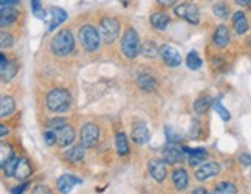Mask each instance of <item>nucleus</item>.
Segmentation results:
<instances>
[{
    "mask_svg": "<svg viewBox=\"0 0 251 194\" xmlns=\"http://www.w3.org/2000/svg\"><path fill=\"white\" fill-rule=\"evenodd\" d=\"M72 96L65 89H53L47 95V108L51 112L64 113L70 109Z\"/></svg>",
    "mask_w": 251,
    "mask_h": 194,
    "instance_id": "f257e3e1",
    "label": "nucleus"
},
{
    "mask_svg": "<svg viewBox=\"0 0 251 194\" xmlns=\"http://www.w3.org/2000/svg\"><path fill=\"white\" fill-rule=\"evenodd\" d=\"M51 52L56 56H67L73 52L75 48V37L72 34L70 30H62L57 33L53 39H51V44H50Z\"/></svg>",
    "mask_w": 251,
    "mask_h": 194,
    "instance_id": "f03ea898",
    "label": "nucleus"
},
{
    "mask_svg": "<svg viewBox=\"0 0 251 194\" xmlns=\"http://www.w3.org/2000/svg\"><path fill=\"white\" fill-rule=\"evenodd\" d=\"M121 52L124 53L126 57L133 59L141 53V44H140V36L133 28H127L124 31L123 39H121Z\"/></svg>",
    "mask_w": 251,
    "mask_h": 194,
    "instance_id": "7ed1b4c3",
    "label": "nucleus"
},
{
    "mask_svg": "<svg viewBox=\"0 0 251 194\" xmlns=\"http://www.w3.org/2000/svg\"><path fill=\"white\" fill-rule=\"evenodd\" d=\"M79 41L87 52H95L100 48L101 34L93 25L87 24V25H82V28L79 30Z\"/></svg>",
    "mask_w": 251,
    "mask_h": 194,
    "instance_id": "20e7f679",
    "label": "nucleus"
},
{
    "mask_svg": "<svg viewBox=\"0 0 251 194\" xmlns=\"http://www.w3.org/2000/svg\"><path fill=\"white\" fill-rule=\"evenodd\" d=\"M121 25L118 19L115 17H104L101 21V37L104 39L105 44H112L120 37Z\"/></svg>",
    "mask_w": 251,
    "mask_h": 194,
    "instance_id": "39448f33",
    "label": "nucleus"
},
{
    "mask_svg": "<svg viewBox=\"0 0 251 194\" xmlns=\"http://www.w3.org/2000/svg\"><path fill=\"white\" fill-rule=\"evenodd\" d=\"M176 14L192 25H199L200 22V9L196 3H181L176 8Z\"/></svg>",
    "mask_w": 251,
    "mask_h": 194,
    "instance_id": "423d86ee",
    "label": "nucleus"
},
{
    "mask_svg": "<svg viewBox=\"0 0 251 194\" xmlns=\"http://www.w3.org/2000/svg\"><path fill=\"white\" fill-rule=\"evenodd\" d=\"M100 140V128L93 123H87L81 129V144L85 148H93Z\"/></svg>",
    "mask_w": 251,
    "mask_h": 194,
    "instance_id": "0eeeda50",
    "label": "nucleus"
},
{
    "mask_svg": "<svg viewBox=\"0 0 251 194\" xmlns=\"http://www.w3.org/2000/svg\"><path fill=\"white\" fill-rule=\"evenodd\" d=\"M160 55L169 67H178L181 64V55L176 47H172L169 44H165L160 48Z\"/></svg>",
    "mask_w": 251,
    "mask_h": 194,
    "instance_id": "6e6552de",
    "label": "nucleus"
},
{
    "mask_svg": "<svg viewBox=\"0 0 251 194\" xmlns=\"http://www.w3.org/2000/svg\"><path fill=\"white\" fill-rule=\"evenodd\" d=\"M45 21L48 22V30H54L57 25H61L67 21V13L64 11L62 8L57 6H51L47 11V17Z\"/></svg>",
    "mask_w": 251,
    "mask_h": 194,
    "instance_id": "1a4fd4ad",
    "label": "nucleus"
},
{
    "mask_svg": "<svg viewBox=\"0 0 251 194\" xmlns=\"http://www.w3.org/2000/svg\"><path fill=\"white\" fill-rule=\"evenodd\" d=\"M220 172V165L217 162H206L203 163L201 166L197 169L196 172V179L200 180V182H203L209 177H214L217 176V174Z\"/></svg>",
    "mask_w": 251,
    "mask_h": 194,
    "instance_id": "9d476101",
    "label": "nucleus"
},
{
    "mask_svg": "<svg viewBox=\"0 0 251 194\" xmlns=\"http://www.w3.org/2000/svg\"><path fill=\"white\" fill-rule=\"evenodd\" d=\"M54 132H56V143L59 144L61 148L70 146L75 140V131L69 124H65V126H62V128L56 129Z\"/></svg>",
    "mask_w": 251,
    "mask_h": 194,
    "instance_id": "9b49d317",
    "label": "nucleus"
},
{
    "mask_svg": "<svg viewBox=\"0 0 251 194\" xmlns=\"http://www.w3.org/2000/svg\"><path fill=\"white\" fill-rule=\"evenodd\" d=\"M0 59H2V62H0V67H2V81L8 83V81H11L14 78V75L17 73L19 65L16 61H8L3 53H2V56H0Z\"/></svg>",
    "mask_w": 251,
    "mask_h": 194,
    "instance_id": "f8f14e48",
    "label": "nucleus"
},
{
    "mask_svg": "<svg viewBox=\"0 0 251 194\" xmlns=\"http://www.w3.org/2000/svg\"><path fill=\"white\" fill-rule=\"evenodd\" d=\"M151 139V132L144 123H137L132 128V140L137 144H146Z\"/></svg>",
    "mask_w": 251,
    "mask_h": 194,
    "instance_id": "ddd939ff",
    "label": "nucleus"
},
{
    "mask_svg": "<svg viewBox=\"0 0 251 194\" xmlns=\"http://www.w3.org/2000/svg\"><path fill=\"white\" fill-rule=\"evenodd\" d=\"M149 172H151V176L155 179L157 182H163L166 179V165L165 162H161L158 159H153L149 162Z\"/></svg>",
    "mask_w": 251,
    "mask_h": 194,
    "instance_id": "4468645a",
    "label": "nucleus"
},
{
    "mask_svg": "<svg viewBox=\"0 0 251 194\" xmlns=\"http://www.w3.org/2000/svg\"><path fill=\"white\" fill-rule=\"evenodd\" d=\"M81 183V180L75 176H70V174H64L59 179H57V190H59L62 194H69L75 185Z\"/></svg>",
    "mask_w": 251,
    "mask_h": 194,
    "instance_id": "2eb2a0df",
    "label": "nucleus"
},
{
    "mask_svg": "<svg viewBox=\"0 0 251 194\" xmlns=\"http://www.w3.org/2000/svg\"><path fill=\"white\" fill-rule=\"evenodd\" d=\"M186 157V152L183 151V148H176V146H171L168 149H165V152H163V159H165L166 163H181L183 160H185Z\"/></svg>",
    "mask_w": 251,
    "mask_h": 194,
    "instance_id": "dca6fc26",
    "label": "nucleus"
},
{
    "mask_svg": "<svg viewBox=\"0 0 251 194\" xmlns=\"http://www.w3.org/2000/svg\"><path fill=\"white\" fill-rule=\"evenodd\" d=\"M233 27H234V31L237 34H245L250 28V22H248V17L244 11H236L233 16Z\"/></svg>",
    "mask_w": 251,
    "mask_h": 194,
    "instance_id": "f3484780",
    "label": "nucleus"
},
{
    "mask_svg": "<svg viewBox=\"0 0 251 194\" xmlns=\"http://www.w3.org/2000/svg\"><path fill=\"white\" fill-rule=\"evenodd\" d=\"M19 17V11L14 9L13 6H2V11H0V27L5 28L13 25Z\"/></svg>",
    "mask_w": 251,
    "mask_h": 194,
    "instance_id": "a211bd4d",
    "label": "nucleus"
},
{
    "mask_svg": "<svg viewBox=\"0 0 251 194\" xmlns=\"http://www.w3.org/2000/svg\"><path fill=\"white\" fill-rule=\"evenodd\" d=\"M212 42L219 48H225L229 42V30L225 25H219L216 28L214 34H212Z\"/></svg>",
    "mask_w": 251,
    "mask_h": 194,
    "instance_id": "6ab92c4d",
    "label": "nucleus"
},
{
    "mask_svg": "<svg viewBox=\"0 0 251 194\" xmlns=\"http://www.w3.org/2000/svg\"><path fill=\"white\" fill-rule=\"evenodd\" d=\"M183 151H185L186 154H189V165H200V163H203L206 159H208V152L206 149L203 148H196V149H191V148H183Z\"/></svg>",
    "mask_w": 251,
    "mask_h": 194,
    "instance_id": "aec40b11",
    "label": "nucleus"
},
{
    "mask_svg": "<svg viewBox=\"0 0 251 194\" xmlns=\"http://www.w3.org/2000/svg\"><path fill=\"white\" fill-rule=\"evenodd\" d=\"M137 84L144 92H153L157 89V81L153 80V76L149 73H140L137 76Z\"/></svg>",
    "mask_w": 251,
    "mask_h": 194,
    "instance_id": "412c9836",
    "label": "nucleus"
},
{
    "mask_svg": "<svg viewBox=\"0 0 251 194\" xmlns=\"http://www.w3.org/2000/svg\"><path fill=\"white\" fill-rule=\"evenodd\" d=\"M171 22V17L168 13H163V11H157L151 16V25L157 30H165V28L169 25Z\"/></svg>",
    "mask_w": 251,
    "mask_h": 194,
    "instance_id": "4be33fe9",
    "label": "nucleus"
},
{
    "mask_svg": "<svg viewBox=\"0 0 251 194\" xmlns=\"http://www.w3.org/2000/svg\"><path fill=\"white\" fill-rule=\"evenodd\" d=\"M31 165L30 162H28L26 159H21L19 160V165H17V168H16V174H14V177L19 179V180H25L31 176Z\"/></svg>",
    "mask_w": 251,
    "mask_h": 194,
    "instance_id": "5701e85b",
    "label": "nucleus"
},
{
    "mask_svg": "<svg viewBox=\"0 0 251 194\" xmlns=\"http://www.w3.org/2000/svg\"><path fill=\"white\" fill-rule=\"evenodd\" d=\"M14 111H16V103L11 96H2V100H0V116L6 118V116L13 115Z\"/></svg>",
    "mask_w": 251,
    "mask_h": 194,
    "instance_id": "b1692460",
    "label": "nucleus"
},
{
    "mask_svg": "<svg viewBox=\"0 0 251 194\" xmlns=\"http://www.w3.org/2000/svg\"><path fill=\"white\" fill-rule=\"evenodd\" d=\"M172 180H174V185H176L177 190H185L188 187V172L185 169H176L172 174Z\"/></svg>",
    "mask_w": 251,
    "mask_h": 194,
    "instance_id": "393cba45",
    "label": "nucleus"
},
{
    "mask_svg": "<svg viewBox=\"0 0 251 194\" xmlns=\"http://www.w3.org/2000/svg\"><path fill=\"white\" fill-rule=\"evenodd\" d=\"M84 144H81V146H75L72 148L70 151H67L65 152V159L72 162V163H78L84 159V155H85V151H84Z\"/></svg>",
    "mask_w": 251,
    "mask_h": 194,
    "instance_id": "a878e982",
    "label": "nucleus"
},
{
    "mask_svg": "<svg viewBox=\"0 0 251 194\" xmlns=\"http://www.w3.org/2000/svg\"><path fill=\"white\" fill-rule=\"evenodd\" d=\"M160 53L158 47L155 42L152 41H144V44L141 45V55L144 57H149V59H153V57H157V55Z\"/></svg>",
    "mask_w": 251,
    "mask_h": 194,
    "instance_id": "bb28decb",
    "label": "nucleus"
},
{
    "mask_svg": "<svg viewBox=\"0 0 251 194\" xmlns=\"http://www.w3.org/2000/svg\"><path fill=\"white\" fill-rule=\"evenodd\" d=\"M115 144H117V151H118V154L120 155H127L129 154V141H127V137L123 134V132H120L118 135H117V140H115Z\"/></svg>",
    "mask_w": 251,
    "mask_h": 194,
    "instance_id": "cd10ccee",
    "label": "nucleus"
},
{
    "mask_svg": "<svg viewBox=\"0 0 251 194\" xmlns=\"http://www.w3.org/2000/svg\"><path fill=\"white\" fill-rule=\"evenodd\" d=\"M216 194H237V187L231 182H220L214 188Z\"/></svg>",
    "mask_w": 251,
    "mask_h": 194,
    "instance_id": "c85d7f7f",
    "label": "nucleus"
},
{
    "mask_svg": "<svg viewBox=\"0 0 251 194\" xmlns=\"http://www.w3.org/2000/svg\"><path fill=\"white\" fill-rule=\"evenodd\" d=\"M209 108H211V98H209V96H200V98L196 100V103H194V111L199 115L206 113Z\"/></svg>",
    "mask_w": 251,
    "mask_h": 194,
    "instance_id": "c756f323",
    "label": "nucleus"
},
{
    "mask_svg": "<svg viewBox=\"0 0 251 194\" xmlns=\"http://www.w3.org/2000/svg\"><path fill=\"white\" fill-rule=\"evenodd\" d=\"M186 65L189 67L191 70H199L201 67V57L199 56L197 52H189L188 56H186Z\"/></svg>",
    "mask_w": 251,
    "mask_h": 194,
    "instance_id": "7c9ffc66",
    "label": "nucleus"
},
{
    "mask_svg": "<svg viewBox=\"0 0 251 194\" xmlns=\"http://www.w3.org/2000/svg\"><path fill=\"white\" fill-rule=\"evenodd\" d=\"M19 160H21V159H17L16 155H13V157L9 159L5 165H2V169H3L6 177H11V176H14V174H16V168H17V165H19Z\"/></svg>",
    "mask_w": 251,
    "mask_h": 194,
    "instance_id": "2f4dec72",
    "label": "nucleus"
},
{
    "mask_svg": "<svg viewBox=\"0 0 251 194\" xmlns=\"http://www.w3.org/2000/svg\"><path fill=\"white\" fill-rule=\"evenodd\" d=\"M13 155H14L13 148L9 146V144H6V143H2V146H0V166L5 165L9 159L13 157Z\"/></svg>",
    "mask_w": 251,
    "mask_h": 194,
    "instance_id": "473e14b6",
    "label": "nucleus"
},
{
    "mask_svg": "<svg viewBox=\"0 0 251 194\" xmlns=\"http://www.w3.org/2000/svg\"><path fill=\"white\" fill-rule=\"evenodd\" d=\"M212 11H214V14L217 17H222V19H225L229 16V6L225 3V2H219L214 5V8H212Z\"/></svg>",
    "mask_w": 251,
    "mask_h": 194,
    "instance_id": "72a5a7b5",
    "label": "nucleus"
},
{
    "mask_svg": "<svg viewBox=\"0 0 251 194\" xmlns=\"http://www.w3.org/2000/svg\"><path fill=\"white\" fill-rule=\"evenodd\" d=\"M31 9H33V13L36 17H39V19H44L45 21V17H47V13L42 9V5H41V0H31Z\"/></svg>",
    "mask_w": 251,
    "mask_h": 194,
    "instance_id": "f704fd0d",
    "label": "nucleus"
},
{
    "mask_svg": "<svg viewBox=\"0 0 251 194\" xmlns=\"http://www.w3.org/2000/svg\"><path fill=\"white\" fill-rule=\"evenodd\" d=\"M0 47H2V50L11 48L13 47V36L9 34V33L2 31V34H0Z\"/></svg>",
    "mask_w": 251,
    "mask_h": 194,
    "instance_id": "c9c22d12",
    "label": "nucleus"
},
{
    "mask_svg": "<svg viewBox=\"0 0 251 194\" xmlns=\"http://www.w3.org/2000/svg\"><path fill=\"white\" fill-rule=\"evenodd\" d=\"M166 135H168V141L169 143H180L181 141V135L176 132V129L172 126H166Z\"/></svg>",
    "mask_w": 251,
    "mask_h": 194,
    "instance_id": "e433bc0d",
    "label": "nucleus"
},
{
    "mask_svg": "<svg viewBox=\"0 0 251 194\" xmlns=\"http://www.w3.org/2000/svg\"><path fill=\"white\" fill-rule=\"evenodd\" d=\"M214 108H216V111H217V113L220 115V118L224 120V121H229V118H231V113L222 106V103H220V100H217L216 101V104H214Z\"/></svg>",
    "mask_w": 251,
    "mask_h": 194,
    "instance_id": "4c0bfd02",
    "label": "nucleus"
},
{
    "mask_svg": "<svg viewBox=\"0 0 251 194\" xmlns=\"http://www.w3.org/2000/svg\"><path fill=\"white\" fill-rule=\"evenodd\" d=\"M65 124H67V120H64V118H54V120L48 121V128L56 131V129L62 128V126H65Z\"/></svg>",
    "mask_w": 251,
    "mask_h": 194,
    "instance_id": "58836bf2",
    "label": "nucleus"
},
{
    "mask_svg": "<svg viewBox=\"0 0 251 194\" xmlns=\"http://www.w3.org/2000/svg\"><path fill=\"white\" fill-rule=\"evenodd\" d=\"M44 140H45V143L48 144V146H51V144L56 143V132L47 131V132L44 134Z\"/></svg>",
    "mask_w": 251,
    "mask_h": 194,
    "instance_id": "ea45409f",
    "label": "nucleus"
},
{
    "mask_svg": "<svg viewBox=\"0 0 251 194\" xmlns=\"http://www.w3.org/2000/svg\"><path fill=\"white\" fill-rule=\"evenodd\" d=\"M31 194H53V193H51L50 188L45 187V185H37V187H34Z\"/></svg>",
    "mask_w": 251,
    "mask_h": 194,
    "instance_id": "a19ab883",
    "label": "nucleus"
},
{
    "mask_svg": "<svg viewBox=\"0 0 251 194\" xmlns=\"http://www.w3.org/2000/svg\"><path fill=\"white\" fill-rule=\"evenodd\" d=\"M212 67H214L216 72H222L225 69V61L222 59V57H216L214 62H212Z\"/></svg>",
    "mask_w": 251,
    "mask_h": 194,
    "instance_id": "79ce46f5",
    "label": "nucleus"
},
{
    "mask_svg": "<svg viewBox=\"0 0 251 194\" xmlns=\"http://www.w3.org/2000/svg\"><path fill=\"white\" fill-rule=\"evenodd\" d=\"M239 160H240V163H242V165H245V166H250V165H251V155L244 152V154L239 155Z\"/></svg>",
    "mask_w": 251,
    "mask_h": 194,
    "instance_id": "37998d69",
    "label": "nucleus"
},
{
    "mask_svg": "<svg viewBox=\"0 0 251 194\" xmlns=\"http://www.w3.org/2000/svg\"><path fill=\"white\" fill-rule=\"evenodd\" d=\"M25 188H26V183H22V185H19V187L13 188V190H11V194H22V193L25 191Z\"/></svg>",
    "mask_w": 251,
    "mask_h": 194,
    "instance_id": "c03bdc74",
    "label": "nucleus"
},
{
    "mask_svg": "<svg viewBox=\"0 0 251 194\" xmlns=\"http://www.w3.org/2000/svg\"><path fill=\"white\" fill-rule=\"evenodd\" d=\"M177 0H157V3L161 5V6H172V5H176Z\"/></svg>",
    "mask_w": 251,
    "mask_h": 194,
    "instance_id": "a18cd8bd",
    "label": "nucleus"
},
{
    "mask_svg": "<svg viewBox=\"0 0 251 194\" xmlns=\"http://www.w3.org/2000/svg\"><path fill=\"white\" fill-rule=\"evenodd\" d=\"M19 0H2V6H14Z\"/></svg>",
    "mask_w": 251,
    "mask_h": 194,
    "instance_id": "49530a36",
    "label": "nucleus"
},
{
    "mask_svg": "<svg viewBox=\"0 0 251 194\" xmlns=\"http://www.w3.org/2000/svg\"><path fill=\"white\" fill-rule=\"evenodd\" d=\"M6 134H8V129H6V126L5 124H0V137H6Z\"/></svg>",
    "mask_w": 251,
    "mask_h": 194,
    "instance_id": "de8ad7c7",
    "label": "nucleus"
},
{
    "mask_svg": "<svg viewBox=\"0 0 251 194\" xmlns=\"http://www.w3.org/2000/svg\"><path fill=\"white\" fill-rule=\"evenodd\" d=\"M192 194H211V193L206 191L205 188H196L194 191H192Z\"/></svg>",
    "mask_w": 251,
    "mask_h": 194,
    "instance_id": "09e8293b",
    "label": "nucleus"
},
{
    "mask_svg": "<svg viewBox=\"0 0 251 194\" xmlns=\"http://www.w3.org/2000/svg\"><path fill=\"white\" fill-rule=\"evenodd\" d=\"M236 3L240 5V6H247V5L251 3V0H236Z\"/></svg>",
    "mask_w": 251,
    "mask_h": 194,
    "instance_id": "8fccbe9b",
    "label": "nucleus"
},
{
    "mask_svg": "<svg viewBox=\"0 0 251 194\" xmlns=\"http://www.w3.org/2000/svg\"><path fill=\"white\" fill-rule=\"evenodd\" d=\"M248 6H250V9H251V3H250V5H248Z\"/></svg>",
    "mask_w": 251,
    "mask_h": 194,
    "instance_id": "3c124183",
    "label": "nucleus"
}]
</instances>
